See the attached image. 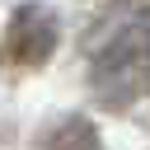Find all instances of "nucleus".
<instances>
[{
	"instance_id": "obj_1",
	"label": "nucleus",
	"mask_w": 150,
	"mask_h": 150,
	"mask_svg": "<svg viewBox=\"0 0 150 150\" xmlns=\"http://www.w3.org/2000/svg\"><path fill=\"white\" fill-rule=\"evenodd\" d=\"M89 84L112 108L150 103V5L127 0L94 19L89 42Z\"/></svg>"
},
{
	"instance_id": "obj_2",
	"label": "nucleus",
	"mask_w": 150,
	"mask_h": 150,
	"mask_svg": "<svg viewBox=\"0 0 150 150\" xmlns=\"http://www.w3.org/2000/svg\"><path fill=\"white\" fill-rule=\"evenodd\" d=\"M56 47V19L42 5H23L5 28V61L9 66H42Z\"/></svg>"
},
{
	"instance_id": "obj_3",
	"label": "nucleus",
	"mask_w": 150,
	"mask_h": 150,
	"mask_svg": "<svg viewBox=\"0 0 150 150\" xmlns=\"http://www.w3.org/2000/svg\"><path fill=\"white\" fill-rule=\"evenodd\" d=\"M47 150H98V131L84 122V117H66L61 127H52L42 136Z\"/></svg>"
}]
</instances>
